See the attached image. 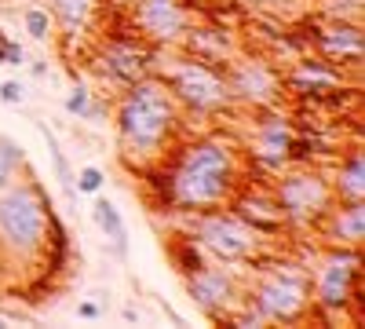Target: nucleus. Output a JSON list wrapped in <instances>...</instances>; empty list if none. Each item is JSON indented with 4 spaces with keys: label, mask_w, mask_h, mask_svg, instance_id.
Instances as JSON below:
<instances>
[{
    "label": "nucleus",
    "mask_w": 365,
    "mask_h": 329,
    "mask_svg": "<svg viewBox=\"0 0 365 329\" xmlns=\"http://www.w3.org/2000/svg\"><path fill=\"white\" fill-rule=\"evenodd\" d=\"M168 253H172L175 271H179L182 278L205 267V253H201V246L194 242V238H179V242H172V246H168Z\"/></svg>",
    "instance_id": "obj_20"
},
{
    "label": "nucleus",
    "mask_w": 365,
    "mask_h": 329,
    "mask_svg": "<svg viewBox=\"0 0 365 329\" xmlns=\"http://www.w3.org/2000/svg\"><path fill=\"white\" fill-rule=\"evenodd\" d=\"M91 216H96L99 231L110 238V246L117 249V256H128V227H125L120 208H117L110 198H96V205H91Z\"/></svg>",
    "instance_id": "obj_18"
},
{
    "label": "nucleus",
    "mask_w": 365,
    "mask_h": 329,
    "mask_svg": "<svg viewBox=\"0 0 365 329\" xmlns=\"http://www.w3.org/2000/svg\"><path fill=\"white\" fill-rule=\"evenodd\" d=\"M329 183H332L336 201H365V154H361L358 143L340 158L336 176H332Z\"/></svg>",
    "instance_id": "obj_17"
},
{
    "label": "nucleus",
    "mask_w": 365,
    "mask_h": 329,
    "mask_svg": "<svg viewBox=\"0 0 365 329\" xmlns=\"http://www.w3.org/2000/svg\"><path fill=\"white\" fill-rule=\"evenodd\" d=\"M263 322H303L314 315V293H311V275L296 263H270L259 267V275L249 289V300Z\"/></svg>",
    "instance_id": "obj_4"
},
{
    "label": "nucleus",
    "mask_w": 365,
    "mask_h": 329,
    "mask_svg": "<svg viewBox=\"0 0 365 329\" xmlns=\"http://www.w3.org/2000/svg\"><path fill=\"white\" fill-rule=\"evenodd\" d=\"M132 26H135V37H143L150 48H165L187 37L190 11L182 0H135Z\"/></svg>",
    "instance_id": "obj_10"
},
{
    "label": "nucleus",
    "mask_w": 365,
    "mask_h": 329,
    "mask_svg": "<svg viewBox=\"0 0 365 329\" xmlns=\"http://www.w3.org/2000/svg\"><path fill=\"white\" fill-rule=\"evenodd\" d=\"M230 205H234V216H241L263 238H274V234H285L289 231V220H285V213L278 208V201H274V194H256V191L234 194Z\"/></svg>",
    "instance_id": "obj_14"
},
{
    "label": "nucleus",
    "mask_w": 365,
    "mask_h": 329,
    "mask_svg": "<svg viewBox=\"0 0 365 329\" xmlns=\"http://www.w3.org/2000/svg\"><path fill=\"white\" fill-rule=\"evenodd\" d=\"M91 8H96V0H51L48 15L66 29V37H81V29L91 19Z\"/></svg>",
    "instance_id": "obj_19"
},
{
    "label": "nucleus",
    "mask_w": 365,
    "mask_h": 329,
    "mask_svg": "<svg viewBox=\"0 0 365 329\" xmlns=\"http://www.w3.org/2000/svg\"><path fill=\"white\" fill-rule=\"evenodd\" d=\"M22 22H26V34L34 41H48L51 37V15L44 8H26L22 11Z\"/></svg>",
    "instance_id": "obj_23"
},
{
    "label": "nucleus",
    "mask_w": 365,
    "mask_h": 329,
    "mask_svg": "<svg viewBox=\"0 0 365 329\" xmlns=\"http://www.w3.org/2000/svg\"><path fill=\"white\" fill-rule=\"evenodd\" d=\"M361 4L365 0H325V15L329 19H344V22H358L361 19Z\"/></svg>",
    "instance_id": "obj_25"
},
{
    "label": "nucleus",
    "mask_w": 365,
    "mask_h": 329,
    "mask_svg": "<svg viewBox=\"0 0 365 329\" xmlns=\"http://www.w3.org/2000/svg\"><path fill=\"white\" fill-rule=\"evenodd\" d=\"M311 293H314V308L322 315H344L354 304V318L361 322V253L336 246L322 263L318 275H311Z\"/></svg>",
    "instance_id": "obj_6"
},
{
    "label": "nucleus",
    "mask_w": 365,
    "mask_h": 329,
    "mask_svg": "<svg viewBox=\"0 0 365 329\" xmlns=\"http://www.w3.org/2000/svg\"><path fill=\"white\" fill-rule=\"evenodd\" d=\"M22 161H26L22 146L11 143V139H0V187H8V183H11Z\"/></svg>",
    "instance_id": "obj_22"
},
{
    "label": "nucleus",
    "mask_w": 365,
    "mask_h": 329,
    "mask_svg": "<svg viewBox=\"0 0 365 329\" xmlns=\"http://www.w3.org/2000/svg\"><path fill=\"white\" fill-rule=\"evenodd\" d=\"M154 183L161 187V205L172 213H205L220 208L237 194L241 161L237 146L220 136H197L158 161Z\"/></svg>",
    "instance_id": "obj_1"
},
{
    "label": "nucleus",
    "mask_w": 365,
    "mask_h": 329,
    "mask_svg": "<svg viewBox=\"0 0 365 329\" xmlns=\"http://www.w3.org/2000/svg\"><path fill=\"white\" fill-rule=\"evenodd\" d=\"M158 77L168 84V92L175 96L179 110H187V113L208 117V113H223V110L234 106V92L227 84V74L201 55L172 59L168 70L158 74Z\"/></svg>",
    "instance_id": "obj_5"
},
{
    "label": "nucleus",
    "mask_w": 365,
    "mask_h": 329,
    "mask_svg": "<svg viewBox=\"0 0 365 329\" xmlns=\"http://www.w3.org/2000/svg\"><path fill=\"white\" fill-rule=\"evenodd\" d=\"M41 128V136H44V143H48V154H51V165H55V179H58V187L66 191V198H73V168H70V161L63 158V146L55 143V136L44 128V125H37Z\"/></svg>",
    "instance_id": "obj_21"
},
{
    "label": "nucleus",
    "mask_w": 365,
    "mask_h": 329,
    "mask_svg": "<svg viewBox=\"0 0 365 329\" xmlns=\"http://www.w3.org/2000/svg\"><path fill=\"white\" fill-rule=\"evenodd\" d=\"M223 74H227V84L234 92V103H249L256 110H267V106H274L285 96L282 70H274L267 59H256V55L234 59Z\"/></svg>",
    "instance_id": "obj_9"
},
{
    "label": "nucleus",
    "mask_w": 365,
    "mask_h": 329,
    "mask_svg": "<svg viewBox=\"0 0 365 329\" xmlns=\"http://www.w3.org/2000/svg\"><path fill=\"white\" fill-rule=\"evenodd\" d=\"M187 293H190V300H194L212 322H220L230 308L241 304V296H245L230 263H216V267L205 263L201 271L187 275Z\"/></svg>",
    "instance_id": "obj_11"
},
{
    "label": "nucleus",
    "mask_w": 365,
    "mask_h": 329,
    "mask_svg": "<svg viewBox=\"0 0 365 329\" xmlns=\"http://www.w3.org/2000/svg\"><path fill=\"white\" fill-rule=\"evenodd\" d=\"M150 63H154V48H150L143 37H113L103 48V55L96 59V70L106 81L125 88V84H132V81H139L146 74H154Z\"/></svg>",
    "instance_id": "obj_12"
},
{
    "label": "nucleus",
    "mask_w": 365,
    "mask_h": 329,
    "mask_svg": "<svg viewBox=\"0 0 365 329\" xmlns=\"http://www.w3.org/2000/svg\"><path fill=\"white\" fill-rule=\"evenodd\" d=\"M194 223H190V238L205 249L212 253L220 263H249L256 260V246H259V234L241 220L234 213H227V208H205V213H190Z\"/></svg>",
    "instance_id": "obj_7"
},
{
    "label": "nucleus",
    "mask_w": 365,
    "mask_h": 329,
    "mask_svg": "<svg viewBox=\"0 0 365 329\" xmlns=\"http://www.w3.org/2000/svg\"><path fill=\"white\" fill-rule=\"evenodd\" d=\"M22 99H26L22 81H4V84H0V103H8V106H22Z\"/></svg>",
    "instance_id": "obj_27"
},
{
    "label": "nucleus",
    "mask_w": 365,
    "mask_h": 329,
    "mask_svg": "<svg viewBox=\"0 0 365 329\" xmlns=\"http://www.w3.org/2000/svg\"><path fill=\"white\" fill-rule=\"evenodd\" d=\"M113 121H117L120 158L150 168L175 146L182 110H179L175 96L168 92V84L158 74H146V77L125 84Z\"/></svg>",
    "instance_id": "obj_2"
},
{
    "label": "nucleus",
    "mask_w": 365,
    "mask_h": 329,
    "mask_svg": "<svg viewBox=\"0 0 365 329\" xmlns=\"http://www.w3.org/2000/svg\"><path fill=\"white\" fill-rule=\"evenodd\" d=\"M103 183H106V176H103V168H96V165H84L81 176H73V191H81V194H99Z\"/></svg>",
    "instance_id": "obj_24"
},
{
    "label": "nucleus",
    "mask_w": 365,
    "mask_h": 329,
    "mask_svg": "<svg viewBox=\"0 0 365 329\" xmlns=\"http://www.w3.org/2000/svg\"><path fill=\"white\" fill-rule=\"evenodd\" d=\"M274 201L285 213L289 223H318L336 194H332V183L318 172V168H289L278 183H274Z\"/></svg>",
    "instance_id": "obj_8"
},
{
    "label": "nucleus",
    "mask_w": 365,
    "mask_h": 329,
    "mask_svg": "<svg viewBox=\"0 0 365 329\" xmlns=\"http://www.w3.org/2000/svg\"><path fill=\"white\" fill-rule=\"evenodd\" d=\"M91 92L84 84H77V88H70V96H66V113H73V117H91Z\"/></svg>",
    "instance_id": "obj_26"
},
{
    "label": "nucleus",
    "mask_w": 365,
    "mask_h": 329,
    "mask_svg": "<svg viewBox=\"0 0 365 329\" xmlns=\"http://www.w3.org/2000/svg\"><path fill=\"white\" fill-rule=\"evenodd\" d=\"M48 227H51V205L41 183L26 179V183L0 187V253L15 260H34L48 246Z\"/></svg>",
    "instance_id": "obj_3"
},
{
    "label": "nucleus",
    "mask_w": 365,
    "mask_h": 329,
    "mask_svg": "<svg viewBox=\"0 0 365 329\" xmlns=\"http://www.w3.org/2000/svg\"><path fill=\"white\" fill-rule=\"evenodd\" d=\"M292 139H296V136H292V125L285 121V117L270 113V117H263V121L256 125V132H252V154H256L263 165L282 168V165H289Z\"/></svg>",
    "instance_id": "obj_16"
},
{
    "label": "nucleus",
    "mask_w": 365,
    "mask_h": 329,
    "mask_svg": "<svg viewBox=\"0 0 365 329\" xmlns=\"http://www.w3.org/2000/svg\"><path fill=\"white\" fill-rule=\"evenodd\" d=\"M77 315H81V318H99L103 308H99L96 300H81V304H77Z\"/></svg>",
    "instance_id": "obj_29"
},
{
    "label": "nucleus",
    "mask_w": 365,
    "mask_h": 329,
    "mask_svg": "<svg viewBox=\"0 0 365 329\" xmlns=\"http://www.w3.org/2000/svg\"><path fill=\"white\" fill-rule=\"evenodd\" d=\"M22 63H26V51H22V44L8 41V55H4V66H22Z\"/></svg>",
    "instance_id": "obj_28"
},
{
    "label": "nucleus",
    "mask_w": 365,
    "mask_h": 329,
    "mask_svg": "<svg viewBox=\"0 0 365 329\" xmlns=\"http://www.w3.org/2000/svg\"><path fill=\"white\" fill-rule=\"evenodd\" d=\"M4 55H8V37L0 34V63H4Z\"/></svg>",
    "instance_id": "obj_30"
},
{
    "label": "nucleus",
    "mask_w": 365,
    "mask_h": 329,
    "mask_svg": "<svg viewBox=\"0 0 365 329\" xmlns=\"http://www.w3.org/2000/svg\"><path fill=\"white\" fill-rule=\"evenodd\" d=\"M0 329H4V318H0Z\"/></svg>",
    "instance_id": "obj_31"
},
{
    "label": "nucleus",
    "mask_w": 365,
    "mask_h": 329,
    "mask_svg": "<svg viewBox=\"0 0 365 329\" xmlns=\"http://www.w3.org/2000/svg\"><path fill=\"white\" fill-rule=\"evenodd\" d=\"M332 246L361 249L365 242V201H332V208L318 220Z\"/></svg>",
    "instance_id": "obj_15"
},
{
    "label": "nucleus",
    "mask_w": 365,
    "mask_h": 329,
    "mask_svg": "<svg viewBox=\"0 0 365 329\" xmlns=\"http://www.w3.org/2000/svg\"><path fill=\"white\" fill-rule=\"evenodd\" d=\"M311 48L329 59V63H351L361 66V55H365V37H361V26L358 22H344V19H329V22H314L311 34H307Z\"/></svg>",
    "instance_id": "obj_13"
}]
</instances>
